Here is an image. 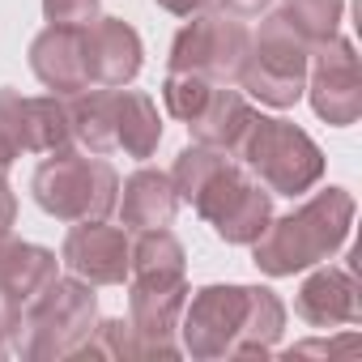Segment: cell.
I'll use <instances>...</instances> for the list:
<instances>
[{
	"label": "cell",
	"mask_w": 362,
	"mask_h": 362,
	"mask_svg": "<svg viewBox=\"0 0 362 362\" xmlns=\"http://www.w3.org/2000/svg\"><path fill=\"white\" fill-rule=\"evenodd\" d=\"M286 332V303L269 286H205L188 294L179 315L184 354L214 358H269Z\"/></svg>",
	"instance_id": "obj_1"
},
{
	"label": "cell",
	"mask_w": 362,
	"mask_h": 362,
	"mask_svg": "<svg viewBox=\"0 0 362 362\" xmlns=\"http://www.w3.org/2000/svg\"><path fill=\"white\" fill-rule=\"evenodd\" d=\"M354 197L345 188H324L307 205H298L286 218H269L260 239L252 243V264L269 277H294L303 269H315L332 260L354 226Z\"/></svg>",
	"instance_id": "obj_2"
},
{
	"label": "cell",
	"mask_w": 362,
	"mask_h": 362,
	"mask_svg": "<svg viewBox=\"0 0 362 362\" xmlns=\"http://www.w3.org/2000/svg\"><path fill=\"white\" fill-rule=\"evenodd\" d=\"M98 324V294L81 277H52L26 307L13 332V349L26 362H60L81 349Z\"/></svg>",
	"instance_id": "obj_3"
},
{
	"label": "cell",
	"mask_w": 362,
	"mask_h": 362,
	"mask_svg": "<svg viewBox=\"0 0 362 362\" xmlns=\"http://www.w3.org/2000/svg\"><path fill=\"white\" fill-rule=\"evenodd\" d=\"M230 153L273 197H303L324 179V149L298 124L273 119L260 111H252V119H247V128Z\"/></svg>",
	"instance_id": "obj_4"
},
{
	"label": "cell",
	"mask_w": 362,
	"mask_h": 362,
	"mask_svg": "<svg viewBox=\"0 0 362 362\" xmlns=\"http://www.w3.org/2000/svg\"><path fill=\"white\" fill-rule=\"evenodd\" d=\"M30 192L39 209L60 222H103L119 201V175L103 153L64 145L35 170Z\"/></svg>",
	"instance_id": "obj_5"
},
{
	"label": "cell",
	"mask_w": 362,
	"mask_h": 362,
	"mask_svg": "<svg viewBox=\"0 0 362 362\" xmlns=\"http://www.w3.org/2000/svg\"><path fill=\"white\" fill-rule=\"evenodd\" d=\"M307 64H311V47L281 22V13H269L260 30L252 35L235 81L243 94L260 98L264 107L286 111L307 90Z\"/></svg>",
	"instance_id": "obj_6"
},
{
	"label": "cell",
	"mask_w": 362,
	"mask_h": 362,
	"mask_svg": "<svg viewBox=\"0 0 362 362\" xmlns=\"http://www.w3.org/2000/svg\"><path fill=\"white\" fill-rule=\"evenodd\" d=\"M214 230L218 239L226 243H256L260 230L269 226L273 218V192H264V184H256V179H247V170L226 158L205 184L197 188V197L188 201Z\"/></svg>",
	"instance_id": "obj_7"
},
{
	"label": "cell",
	"mask_w": 362,
	"mask_h": 362,
	"mask_svg": "<svg viewBox=\"0 0 362 362\" xmlns=\"http://www.w3.org/2000/svg\"><path fill=\"white\" fill-rule=\"evenodd\" d=\"M247 43H252V30L239 18L205 9V13H192V22L170 39L166 69L170 73H197V77H209L218 86H230L239 77Z\"/></svg>",
	"instance_id": "obj_8"
},
{
	"label": "cell",
	"mask_w": 362,
	"mask_h": 362,
	"mask_svg": "<svg viewBox=\"0 0 362 362\" xmlns=\"http://www.w3.org/2000/svg\"><path fill=\"white\" fill-rule=\"evenodd\" d=\"M188 277H128V328L136 358H179V315L188 303Z\"/></svg>",
	"instance_id": "obj_9"
},
{
	"label": "cell",
	"mask_w": 362,
	"mask_h": 362,
	"mask_svg": "<svg viewBox=\"0 0 362 362\" xmlns=\"http://www.w3.org/2000/svg\"><path fill=\"white\" fill-rule=\"evenodd\" d=\"M311 81L303 94H311V111L332 124V128H349L362 115V69H358V52L349 39H328L324 47L311 52L307 64Z\"/></svg>",
	"instance_id": "obj_10"
},
{
	"label": "cell",
	"mask_w": 362,
	"mask_h": 362,
	"mask_svg": "<svg viewBox=\"0 0 362 362\" xmlns=\"http://www.w3.org/2000/svg\"><path fill=\"white\" fill-rule=\"evenodd\" d=\"M0 128L18 145V153H52L73 141V119H69V98L60 94H39L22 98L18 90H0Z\"/></svg>",
	"instance_id": "obj_11"
},
{
	"label": "cell",
	"mask_w": 362,
	"mask_h": 362,
	"mask_svg": "<svg viewBox=\"0 0 362 362\" xmlns=\"http://www.w3.org/2000/svg\"><path fill=\"white\" fill-rule=\"evenodd\" d=\"M128 235L119 226H107L103 222H77L69 235H64V247H60V260L69 264L73 277L90 281V286H119L128 277Z\"/></svg>",
	"instance_id": "obj_12"
},
{
	"label": "cell",
	"mask_w": 362,
	"mask_h": 362,
	"mask_svg": "<svg viewBox=\"0 0 362 362\" xmlns=\"http://www.w3.org/2000/svg\"><path fill=\"white\" fill-rule=\"evenodd\" d=\"M81 52H86V73L90 86H132L145 60L141 35L124 22V18H98L90 26H81Z\"/></svg>",
	"instance_id": "obj_13"
},
{
	"label": "cell",
	"mask_w": 362,
	"mask_h": 362,
	"mask_svg": "<svg viewBox=\"0 0 362 362\" xmlns=\"http://www.w3.org/2000/svg\"><path fill=\"white\" fill-rule=\"evenodd\" d=\"M294 311H298L307 324H315V328L358 324V320H362V290H358V277H354L349 269H337V264L315 269V273L298 286Z\"/></svg>",
	"instance_id": "obj_14"
},
{
	"label": "cell",
	"mask_w": 362,
	"mask_h": 362,
	"mask_svg": "<svg viewBox=\"0 0 362 362\" xmlns=\"http://www.w3.org/2000/svg\"><path fill=\"white\" fill-rule=\"evenodd\" d=\"M30 69L60 98H73V94L90 90L86 52H81V26H47V30H39L35 43H30Z\"/></svg>",
	"instance_id": "obj_15"
},
{
	"label": "cell",
	"mask_w": 362,
	"mask_h": 362,
	"mask_svg": "<svg viewBox=\"0 0 362 362\" xmlns=\"http://www.w3.org/2000/svg\"><path fill=\"white\" fill-rule=\"evenodd\" d=\"M124 197L115 201L119 214H124V226L128 230H158V226H170L175 222V209H179V197L170 188V175L153 170V166H141L124 179Z\"/></svg>",
	"instance_id": "obj_16"
},
{
	"label": "cell",
	"mask_w": 362,
	"mask_h": 362,
	"mask_svg": "<svg viewBox=\"0 0 362 362\" xmlns=\"http://www.w3.org/2000/svg\"><path fill=\"white\" fill-rule=\"evenodd\" d=\"M247 119H252V103L243 98V90L214 86V90H209V103L201 107V115L188 119V132H192L197 145H209V149L230 153L235 141L243 136Z\"/></svg>",
	"instance_id": "obj_17"
},
{
	"label": "cell",
	"mask_w": 362,
	"mask_h": 362,
	"mask_svg": "<svg viewBox=\"0 0 362 362\" xmlns=\"http://www.w3.org/2000/svg\"><path fill=\"white\" fill-rule=\"evenodd\" d=\"M162 141V115L153 107L149 94L141 90H115V149H124L128 158H153Z\"/></svg>",
	"instance_id": "obj_18"
},
{
	"label": "cell",
	"mask_w": 362,
	"mask_h": 362,
	"mask_svg": "<svg viewBox=\"0 0 362 362\" xmlns=\"http://www.w3.org/2000/svg\"><path fill=\"white\" fill-rule=\"evenodd\" d=\"M52 277H56V252H47L39 243H22L13 235L5 239V247H0V286L9 294L30 303Z\"/></svg>",
	"instance_id": "obj_19"
},
{
	"label": "cell",
	"mask_w": 362,
	"mask_h": 362,
	"mask_svg": "<svg viewBox=\"0 0 362 362\" xmlns=\"http://www.w3.org/2000/svg\"><path fill=\"white\" fill-rule=\"evenodd\" d=\"M188 252L166 226L141 230V239L128 252V277H184Z\"/></svg>",
	"instance_id": "obj_20"
},
{
	"label": "cell",
	"mask_w": 362,
	"mask_h": 362,
	"mask_svg": "<svg viewBox=\"0 0 362 362\" xmlns=\"http://www.w3.org/2000/svg\"><path fill=\"white\" fill-rule=\"evenodd\" d=\"M281 22L315 52L328 39H337L341 30V13H345V0H281Z\"/></svg>",
	"instance_id": "obj_21"
},
{
	"label": "cell",
	"mask_w": 362,
	"mask_h": 362,
	"mask_svg": "<svg viewBox=\"0 0 362 362\" xmlns=\"http://www.w3.org/2000/svg\"><path fill=\"white\" fill-rule=\"evenodd\" d=\"M218 81H209V77H197V73H166V81H162V103H166V115H175V119H197L201 115V107L209 103V90H214Z\"/></svg>",
	"instance_id": "obj_22"
},
{
	"label": "cell",
	"mask_w": 362,
	"mask_h": 362,
	"mask_svg": "<svg viewBox=\"0 0 362 362\" xmlns=\"http://www.w3.org/2000/svg\"><path fill=\"white\" fill-rule=\"evenodd\" d=\"M73 358H111V362L136 358V345H132V328H128V320H103V324H94V332L81 341V349H77Z\"/></svg>",
	"instance_id": "obj_23"
},
{
	"label": "cell",
	"mask_w": 362,
	"mask_h": 362,
	"mask_svg": "<svg viewBox=\"0 0 362 362\" xmlns=\"http://www.w3.org/2000/svg\"><path fill=\"white\" fill-rule=\"evenodd\" d=\"M103 0H43L47 26H90L98 22Z\"/></svg>",
	"instance_id": "obj_24"
},
{
	"label": "cell",
	"mask_w": 362,
	"mask_h": 362,
	"mask_svg": "<svg viewBox=\"0 0 362 362\" xmlns=\"http://www.w3.org/2000/svg\"><path fill=\"white\" fill-rule=\"evenodd\" d=\"M22 298L18 294H9L5 286H0V349H9V341H13V332H18V324H22Z\"/></svg>",
	"instance_id": "obj_25"
},
{
	"label": "cell",
	"mask_w": 362,
	"mask_h": 362,
	"mask_svg": "<svg viewBox=\"0 0 362 362\" xmlns=\"http://www.w3.org/2000/svg\"><path fill=\"white\" fill-rule=\"evenodd\" d=\"M269 5H273V0H214V9H218V13H226V18H239V22H252V18H260Z\"/></svg>",
	"instance_id": "obj_26"
},
{
	"label": "cell",
	"mask_w": 362,
	"mask_h": 362,
	"mask_svg": "<svg viewBox=\"0 0 362 362\" xmlns=\"http://www.w3.org/2000/svg\"><path fill=\"white\" fill-rule=\"evenodd\" d=\"M354 349H358V337L349 332V337H341V341H303V345L290 349V358H294V354H354Z\"/></svg>",
	"instance_id": "obj_27"
},
{
	"label": "cell",
	"mask_w": 362,
	"mask_h": 362,
	"mask_svg": "<svg viewBox=\"0 0 362 362\" xmlns=\"http://www.w3.org/2000/svg\"><path fill=\"white\" fill-rule=\"evenodd\" d=\"M13 218H18V197H13V188H9V179L0 175V239L9 235Z\"/></svg>",
	"instance_id": "obj_28"
},
{
	"label": "cell",
	"mask_w": 362,
	"mask_h": 362,
	"mask_svg": "<svg viewBox=\"0 0 362 362\" xmlns=\"http://www.w3.org/2000/svg\"><path fill=\"white\" fill-rule=\"evenodd\" d=\"M158 9H166V13H175V18H192V13L214 9V0H158Z\"/></svg>",
	"instance_id": "obj_29"
},
{
	"label": "cell",
	"mask_w": 362,
	"mask_h": 362,
	"mask_svg": "<svg viewBox=\"0 0 362 362\" xmlns=\"http://www.w3.org/2000/svg\"><path fill=\"white\" fill-rule=\"evenodd\" d=\"M18 158H22V153H18V145H13V136H9L5 128H0V175H5V170H9V166L18 162Z\"/></svg>",
	"instance_id": "obj_30"
},
{
	"label": "cell",
	"mask_w": 362,
	"mask_h": 362,
	"mask_svg": "<svg viewBox=\"0 0 362 362\" xmlns=\"http://www.w3.org/2000/svg\"><path fill=\"white\" fill-rule=\"evenodd\" d=\"M5 239H9V235H5ZM5 239H0V247H5Z\"/></svg>",
	"instance_id": "obj_31"
}]
</instances>
